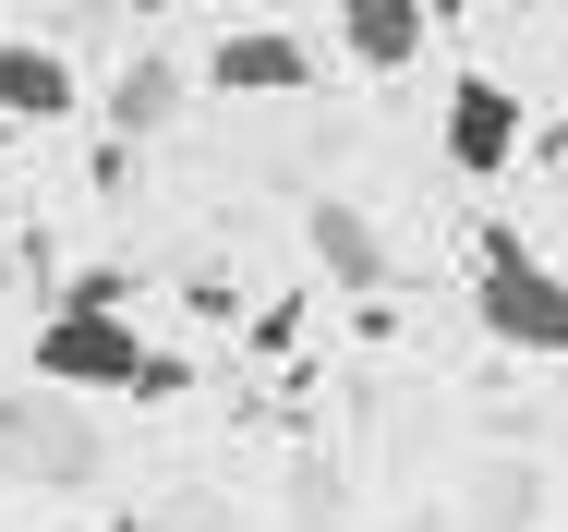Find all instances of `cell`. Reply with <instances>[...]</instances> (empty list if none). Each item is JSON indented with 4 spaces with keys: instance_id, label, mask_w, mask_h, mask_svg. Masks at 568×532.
<instances>
[{
    "instance_id": "1",
    "label": "cell",
    "mask_w": 568,
    "mask_h": 532,
    "mask_svg": "<svg viewBox=\"0 0 568 532\" xmlns=\"http://www.w3.org/2000/svg\"><path fill=\"white\" fill-rule=\"evenodd\" d=\"M471 315H484V339H508V351H532V363H568V279L520 242V230H484Z\"/></svg>"
},
{
    "instance_id": "2",
    "label": "cell",
    "mask_w": 568,
    "mask_h": 532,
    "mask_svg": "<svg viewBox=\"0 0 568 532\" xmlns=\"http://www.w3.org/2000/svg\"><path fill=\"white\" fill-rule=\"evenodd\" d=\"M145 339H133V315H110V303H61V315L37 327V388H145Z\"/></svg>"
},
{
    "instance_id": "3",
    "label": "cell",
    "mask_w": 568,
    "mask_h": 532,
    "mask_svg": "<svg viewBox=\"0 0 568 532\" xmlns=\"http://www.w3.org/2000/svg\"><path fill=\"white\" fill-rule=\"evenodd\" d=\"M436 133H448L459 182H496V170L520 158V98H508L496 73H459V86H448V109H436Z\"/></svg>"
},
{
    "instance_id": "4",
    "label": "cell",
    "mask_w": 568,
    "mask_h": 532,
    "mask_svg": "<svg viewBox=\"0 0 568 532\" xmlns=\"http://www.w3.org/2000/svg\"><path fill=\"white\" fill-rule=\"evenodd\" d=\"M327 12H339V49L363 61V73H412V61H424V37H436V24H424V0H327Z\"/></svg>"
},
{
    "instance_id": "5",
    "label": "cell",
    "mask_w": 568,
    "mask_h": 532,
    "mask_svg": "<svg viewBox=\"0 0 568 532\" xmlns=\"http://www.w3.org/2000/svg\"><path fill=\"white\" fill-rule=\"evenodd\" d=\"M206 73H219L230 98H291L315 61H303V37H278V24H242V37H219V61H206Z\"/></svg>"
},
{
    "instance_id": "6",
    "label": "cell",
    "mask_w": 568,
    "mask_h": 532,
    "mask_svg": "<svg viewBox=\"0 0 568 532\" xmlns=\"http://www.w3.org/2000/svg\"><path fill=\"white\" fill-rule=\"evenodd\" d=\"M0 121H73V61L37 37H0Z\"/></svg>"
},
{
    "instance_id": "7",
    "label": "cell",
    "mask_w": 568,
    "mask_h": 532,
    "mask_svg": "<svg viewBox=\"0 0 568 532\" xmlns=\"http://www.w3.org/2000/svg\"><path fill=\"white\" fill-rule=\"evenodd\" d=\"M315 254H327V279H339V291H375V279H387V242H375L351 207H315Z\"/></svg>"
},
{
    "instance_id": "8",
    "label": "cell",
    "mask_w": 568,
    "mask_h": 532,
    "mask_svg": "<svg viewBox=\"0 0 568 532\" xmlns=\"http://www.w3.org/2000/svg\"><path fill=\"white\" fill-rule=\"evenodd\" d=\"M0 460H24V472H85L98 435H85V424H24V412H0Z\"/></svg>"
},
{
    "instance_id": "9",
    "label": "cell",
    "mask_w": 568,
    "mask_h": 532,
    "mask_svg": "<svg viewBox=\"0 0 568 532\" xmlns=\"http://www.w3.org/2000/svg\"><path fill=\"white\" fill-rule=\"evenodd\" d=\"M170 109H182V61H158V49H145V61L110 86V121H121V133H158Z\"/></svg>"
},
{
    "instance_id": "10",
    "label": "cell",
    "mask_w": 568,
    "mask_h": 532,
    "mask_svg": "<svg viewBox=\"0 0 568 532\" xmlns=\"http://www.w3.org/2000/svg\"><path fill=\"white\" fill-rule=\"evenodd\" d=\"M459 12H471V0H424V24H459Z\"/></svg>"
}]
</instances>
